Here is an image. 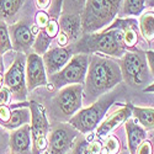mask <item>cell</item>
Masks as SVG:
<instances>
[{"label": "cell", "mask_w": 154, "mask_h": 154, "mask_svg": "<svg viewBox=\"0 0 154 154\" xmlns=\"http://www.w3.org/2000/svg\"><path fill=\"white\" fill-rule=\"evenodd\" d=\"M4 72V62H3V57L0 56V73Z\"/></svg>", "instance_id": "38"}, {"label": "cell", "mask_w": 154, "mask_h": 154, "mask_svg": "<svg viewBox=\"0 0 154 154\" xmlns=\"http://www.w3.org/2000/svg\"><path fill=\"white\" fill-rule=\"evenodd\" d=\"M31 112V139L32 154H42L48 147L47 134L49 132V123L46 116L45 107L36 101H30Z\"/></svg>", "instance_id": "8"}, {"label": "cell", "mask_w": 154, "mask_h": 154, "mask_svg": "<svg viewBox=\"0 0 154 154\" xmlns=\"http://www.w3.org/2000/svg\"><path fill=\"white\" fill-rule=\"evenodd\" d=\"M122 82L120 66L102 56H90V63L85 76V96L88 101L96 100Z\"/></svg>", "instance_id": "1"}, {"label": "cell", "mask_w": 154, "mask_h": 154, "mask_svg": "<svg viewBox=\"0 0 154 154\" xmlns=\"http://www.w3.org/2000/svg\"><path fill=\"white\" fill-rule=\"evenodd\" d=\"M132 112L134 117L139 121L146 130H153L154 128V110L153 109H143L132 106Z\"/></svg>", "instance_id": "19"}, {"label": "cell", "mask_w": 154, "mask_h": 154, "mask_svg": "<svg viewBox=\"0 0 154 154\" xmlns=\"http://www.w3.org/2000/svg\"><path fill=\"white\" fill-rule=\"evenodd\" d=\"M51 0H36V4L38 6V9H46L49 6Z\"/></svg>", "instance_id": "35"}, {"label": "cell", "mask_w": 154, "mask_h": 154, "mask_svg": "<svg viewBox=\"0 0 154 154\" xmlns=\"http://www.w3.org/2000/svg\"><path fill=\"white\" fill-rule=\"evenodd\" d=\"M110 2H111V3H113L116 6H119V8H120V6H121V3H122V0H110Z\"/></svg>", "instance_id": "39"}, {"label": "cell", "mask_w": 154, "mask_h": 154, "mask_svg": "<svg viewBox=\"0 0 154 154\" xmlns=\"http://www.w3.org/2000/svg\"><path fill=\"white\" fill-rule=\"evenodd\" d=\"M3 84H4V74L0 73V89L3 88Z\"/></svg>", "instance_id": "40"}, {"label": "cell", "mask_w": 154, "mask_h": 154, "mask_svg": "<svg viewBox=\"0 0 154 154\" xmlns=\"http://www.w3.org/2000/svg\"><path fill=\"white\" fill-rule=\"evenodd\" d=\"M12 154H32V139L30 125H23L12 131L9 139Z\"/></svg>", "instance_id": "13"}, {"label": "cell", "mask_w": 154, "mask_h": 154, "mask_svg": "<svg viewBox=\"0 0 154 154\" xmlns=\"http://www.w3.org/2000/svg\"><path fill=\"white\" fill-rule=\"evenodd\" d=\"M26 85L27 90L32 91L38 86L47 85V74L45 64L40 54L31 53L26 58Z\"/></svg>", "instance_id": "11"}, {"label": "cell", "mask_w": 154, "mask_h": 154, "mask_svg": "<svg viewBox=\"0 0 154 154\" xmlns=\"http://www.w3.org/2000/svg\"><path fill=\"white\" fill-rule=\"evenodd\" d=\"M89 63H90V56L89 54L78 53L76 56H73L62 70L49 76V82L52 83L54 88L58 89L70 84L84 85Z\"/></svg>", "instance_id": "6"}, {"label": "cell", "mask_w": 154, "mask_h": 154, "mask_svg": "<svg viewBox=\"0 0 154 154\" xmlns=\"http://www.w3.org/2000/svg\"><path fill=\"white\" fill-rule=\"evenodd\" d=\"M72 54H73L72 48H66V47H57L47 51L42 58L46 73H48V75H52L59 72L60 69H63L70 60Z\"/></svg>", "instance_id": "12"}, {"label": "cell", "mask_w": 154, "mask_h": 154, "mask_svg": "<svg viewBox=\"0 0 154 154\" xmlns=\"http://www.w3.org/2000/svg\"><path fill=\"white\" fill-rule=\"evenodd\" d=\"M144 91H146V93H154V84L150 85V86H148V88H146Z\"/></svg>", "instance_id": "37"}, {"label": "cell", "mask_w": 154, "mask_h": 154, "mask_svg": "<svg viewBox=\"0 0 154 154\" xmlns=\"http://www.w3.org/2000/svg\"><path fill=\"white\" fill-rule=\"evenodd\" d=\"M78 131L73 126L58 125L49 136V150L47 154H64L73 144Z\"/></svg>", "instance_id": "10"}, {"label": "cell", "mask_w": 154, "mask_h": 154, "mask_svg": "<svg viewBox=\"0 0 154 154\" xmlns=\"http://www.w3.org/2000/svg\"><path fill=\"white\" fill-rule=\"evenodd\" d=\"M35 51H36V53L37 54H45L47 52V49L51 45V37L47 36V33L45 32V30L40 31L37 35V37L35 38Z\"/></svg>", "instance_id": "23"}, {"label": "cell", "mask_w": 154, "mask_h": 154, "mask_svg": "<svg viewBox=\"0 0 154 154\" xmlns=\"http://www.w3.org/2000/svg\"><path fill=\"white\" fill-rule=\"evenodd\" d=\"M31 122V112L29 107H20L11 111V116L8 122L0 123L8 130H16L22 127L23 125H29Z\"/></svg>", "instance_id": "18"}, {"label": "cell", "mask_w": 154, "mask_h": 154, "mask_svg": "<svg viewBox=\"0 0 154 154\" xmlns=\"http://www.w3.org/2000/svg\"><path fill=\"white\" fill-rule=\"evenodd\" d=\"M120 149V142L115 136H110L106 142V152L107 154H117Z\"/></svg>", "instance_id": "27"}, {"label": "cell", "mask_w": 154, "mask_h": 154, "mask_svg": "<svg viewBox=\"0 0 154 154\" xmlns=\"http://www.w3.org/2000/svg\"><path fill=\"white\" fill-rule=\"evenodd\" d=\"M10 33L12 37V47L16 51H26L35 42V35L25 22H19L10 26Z\"/></svg>", "instance_id": "14"}, {"label": "cell", "mask_w": 154, "mask_h": 154, "mask_svg": "<svg viewBox=\"0 0 154 154\" xmlns=\"http://www.w3.org/2000/svg\"><path fill=\"white\" fill-rule=\"evenodd\" d=\"M25 0H0V19H10L20 10Z\"/></svg>", "instance_id": "20"}, {"label": "cell", "mask_w": 154, "mask_h": 154, "mask_svg": "<svg viewBox=\"0 0 154 154\" xmlns=\"http://www.w3.org/2000/svg\"><path fill=\"white\" fill-rule=\"evenodd\" d=\"M131 113H132V106L130 104L121 107L117 111H115L97 128V132H96L97 137H104V136L109 134L111 131H113L115 128L119 127L121 123L126 122L128 120V117L131 116Z\"/></svg>", "instance_id": "15"}, {"label": "cell", "mask_w": 154, "mask_h": 154, "mask_svg": "<svg viewBox=\"0 0 154 154\" xmlns=\"http://www.w3.org/2000/svg\"><path fill=\"white\" fill-rule=\"evenodd\" d=\"M49 21V17L48 15L46 14L45 11H40V12H37V15H36V25L40 29H45L47 26V23Z\"/></svg>", "instance_id": "29"}, {"label": "cell", "mask_w": 154, "mask_h": 154, "mask_svg": "<svg viewBox=\"0 0 154 154\" xmlns=\"http://www.w3.org/2000/svg\"><path fill=\"white\" fill-rule=\"evenodd\" d=\"M150 5H152V6H154V0H152V2H150Z\"/></svg>", "instance_id": "41"}, {"label": "cell", "mask_w": 154, "mask_h": 154, "mask_svg": "<svg viewBox=\"0 0 154 154\" xmlns=\"http://www.w3.org/2000/svg\"><path fill=\"white\" fill-rule=\"evenodd\" d=\"M5 132H4V130H2V127H0V149L3 148V144H4V140H5Z\"/></svg>", "instance_id": "36"}, {"label": "cell", "mask_w": 154, "mask_h": 154, "mask_svg": "<svg viewBox=\"0 0 154 154\" xmlns=\"http://www.w3.org/2000/svg\"><path fill=\"white\" fill-rule=\"evenodd\" d=\"M119 9L110 0H85L82 16L83 32L86 35L105 27L117 15Z\"/></svg>", "instance_id": "3"}, {"label": "cell", "mask_w": 154, "mask_h": 154, "mask_svg": "<svg viewBox=\"0 0 154 154\" xmlns=\"http://www.w3.org/2000/svg\"><path fill=\"white\" fill-rule=\"evenodd\" d=\"M45 32L47 33V36H49L51 38L52 37H56L59 32V25L56 20H49L48 23H47V26L43 29Z\"/></svg>", "instance_id": "28"}, {"label": "cell", "mask_w": 154, "mask_h": 154, "mask_svg": "<svg viewBox=\"0 0 154 154\" xmlns=\"http://www.w3.org/2000/svg\"><path fill=\"white\" fill-rule=\"evenodd\" d=\"M116 93H109L102 95L101 99L95 101L94 104L85 110L79 111L68 121L70 126H73L76 131L82 133H89L100 123V121L104 119L105 113L113 104Z\"/></svg>", "instance_id": "5"}, {"label": "cell", "mask_w": 154, "mask_h": 154, "mask_svg": "<svg viewBox=\"0 0 154 154\" xmlns=\"http://www.w3.org/2000/svg\"><path fill=\"white\" fill-rule=\"evenodd\" d=\"M122 79H125L131 86L139 88L149 82V72L146 54L142 52L126 53L121 60Z\"/></svg>", "instance_id": "7"}, {"label": "cell", "mask_w": 154, "mask_h": 154, "mask_svg": "<svg viewBox=\"0 0 154 154\" xmlns=\"http://www.w3.org/2000/svg\"><path fill=\"white\" fill-rule=\"evenodd\" d=\"M4 84L17 100H25L27 96L26 85V60L25 56L19 53L4 75Z\"/></svg>", "instance_id": "9"}, {"label": "cell", "mask_w": 154, "mask_h": 154, "mask_svg": "<svg viewBox=\"0 0 154 154\" xmlns=\"http://www.w3.org/2000/svg\"><path fill=\"white\" fill-rule=\"evenodd\" d=\"M146 58L148 60V64H149V69L152 72V75L154 76V52H147L146 53Z\"/></svg>", "instance_id": "34"}, {"label": "cell", "mask_w": 154, "mask_h": 154, "mask_svg": "<svg viewBox=\"0 0 154 154\" xmlns=\"http://www.w3.org/2000/svg\"><path fill=\"white\" fill-rule=\"evenodd\" d=\"M11 116V109L9 105H0V123H5Z\"/></svg>", "instance_id": "30"}, {"label": "cell", "mask_w": 154, "mask_h": 154, "mask_svg": "<svg viewBox=\"0 0 154 154\" xmlns=\"http://www.w3.org/2000/svg\"><path fill=\"white\" fill-rule=\"evenodd\" d=\"M99 153H100V144L97 142L82 143L78 150H75V154H99Z\"/></svg>", "instance_id": "26"}, {"label": "cell", "mask_w": 154, "mask_h": 154, "mask_svg": "<svg viewBox=\"0 0 154 154\" xmlns=\"http://www.w3.org/2000/svg\"><path fill=\"white\" fill-rule=\"evenodd\" d=\"M121 154H128V153H121Z\"/></svg>", "instance_id": "42"}, {"label": "cell", "mask_w": 154, "mask_h": 154, "mask_svg": "<svg viewBox=\"0 0 154 154\" xmlns=\"http://www.w3.org/2000/svg\"><path fill=\"white\" fill-rule=\"evenodd\" d=\"M144 9V0H123V15H139Z\"/></svg>", "instance_id": "22"}, {"label": "cell", "mask_w": 154, "mask_h": 154, "mask_svg": "<svg viewBox=\"0 0 154 154\" xmlns=\"http://www.w3.org/2000/svg\"><path fill=\"white\" fill-rule=\"evenodd\" d=\"M11 100V93L8 88L0 89V105H8Z\"/></svg>", "instance_id": "32"}, {"label": "cell", "mask_w": 154, "mask_h": 154, "mask_svg": "<svg viewBox=\"0 0 154 154\" xmlns=\"http://www.w3.org/2000/svg\"><path fill=\"white\" fill-rule=\"evenodd\" d=\"M139 27L146 40L152 41L154 38V14L153 12H146L140 17Z\"/></svg>", "instance_id": "21"}, {"label": "cell", "mask_w": 154, "mask_h": 154, "mask_svg": "<svg viewBox=\"0 0 154 154\" xmlns=\"http://www.w3.org/2000/svg\"><path fill=\"white\" fill-rule=\"evenodd\" d=\"M126 45L123 33L120 29H107L102 33H86L72 51L76 53H104L107 56L121 57L125 53Z\"/></svg>", "instance_id": "2"}, {"label": "cell", "mask_w": 154, "mask_h": 154, "mask_svg": "<svg viewBox=\"0 0 154 154\" xmlns=\"http://www.w3.org/2000/svg\"><path fill=\"white\" fill-rule=\"evenodd\" d=\"M82 30V17L79 15H64L60 19V31L66 33L69 41L79 37Z\"/></svg>", "instance_id": "17"}, {"label": "cell", "mask_w": 154, "mask_h": 154, "mask_svg": "<svg viewBox=\"0 0 154 154\" xmlns=\"http://www.w3.org/2000/svg\"><path fill=\"white\" fill-rule=\"evenodd\" d=\"M83 85L64 86L51 101L49 112L56 121H69L83 104Z\"/></svg>", "instance_id": "4"}, {"label": "cell", "mask_w": 154, "mask_h": 154, "mask_svg": "<svg viewBox=\"0 0 154 154\" xmlns=\"http://www.w3.org/2000/svg\"><path fill=\"white\" fill-rule=\"evenodd\" d=\"M136 154H153V147L149 140H144L140 143V146L137 148Z\"/></svg>", "instance_id": "31"}, {"label": "cell", "mask_w": 154, "mask_h": 154, "mask_svg": "<svg viewBox=\"0 0 154 154\" xmlns=\"http://www.w3.org/2000/svg\"><path fill=\"white\" fill-rule=\"evenodd\" d=\"M131 22L132 21H126V22L121 21V23L123 25V30H125V32H123V41H125V45L127 47L136 46V43L138 41V37H137L136 31L130 26Z\"/></svg>", "instance_id": "25"}, {"label": "cell", "mask_w": 154, "mask_h": 154, "mask_svg": "<svg viewBox=\"0 0 154 154\" xmlns=\"http://www.w3.org/2000/svg\"><path fill=\"white\" fill-rule=\"evenodd\" d=\"M57 36H58V37H57V42H58V45H59L60 47H64V46H67V45H68L69 38L67 37L66 33H63V32L60 31L59 35H57Z\"/></svg>", "instance_id": "33"}, {"label": "cell", "mask_w": 154, "mask_h": 154, "mask_svg": "<svg viewBox=\"0 0 154 154\" xmlns=\"http://www.w3.org/2000/svg\"><path fill=\"white\" fill-rule=\"evenodd\" d=\"M11 48H12V43L10 41L9 29L5 25V22L0 21V56L6 53Z\"/></svg>", "instance_id": "24"}, {"label": "cell", "mask_w": 154, "mask_h": 154, "mask_svg": "<svg viewBox=\"0 0 154 154\" xmlns=\"http://www.w3.org/2000/svg\"><path fill=\"white\" fill-rule=\"evenodd\" d=\"M126 132H127V142L131 154H136L137 148L146 138V131L140 126L136 125L134 121H126Z\"/></svg>", "instance_id": "16"}]
</instances>
